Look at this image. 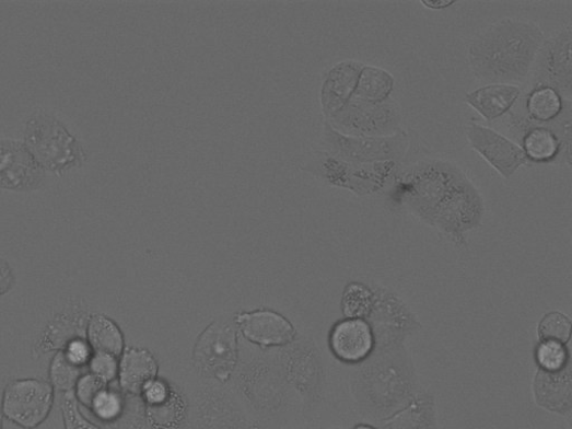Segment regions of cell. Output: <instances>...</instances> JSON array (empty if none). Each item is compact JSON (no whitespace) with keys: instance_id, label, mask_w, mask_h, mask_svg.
<instances>
[{"instance_id":"ffe728a7","label":"cell","mask_w":572,"mask_h":429,"mask_svg":"<svg viewBox=\"0 0 572 429\" xmlns=\"http://www.w3.org/2000/svg\"><path fill=\"white\" fill-rule=\"evenodd\" d=\"M84 373L85 368L74 364L61 350L50 363V385L66 393L72 392Z\"/></svg>"},{"instance_id":"277c9868","label":"cell","mask_w":572,"mask_h":429,"mask_svg":"<svg viewBox=\"0 0 572 429\" xmlns=\"http://www.w3.org/2000/svg\"><path fill=\"white\" fill-rule=\"evenodd\" d=\"M411 144L404 129L388 137H351L335 130L326 123L323 150L354 164H401Z\"/></svg>"},{"instance_id":"6da1fadb","label":"cell","mask_w":572,"mask_h":429,"mask_svg":"<svg viewBox=\"0 0 572 429\" xmlns=\"http://www.w3.org/2000/svg\"><path fill=\"white\" fill-rule=\"evenodd\" d=\"M393 186L411 210L447 231L471 229L481 218L478 187L451 161L435 158L401 165Z\"/></svg>"},{"instance_id":"cb8c5ba5","label":"cell","mask_w":572,"mask_h":429,"mask_svg":"<svg viewBox=\"0 0 572 429\" xmlns=\"http://www.w3.org/2000/svg\"><path fill=\"white\" fill-rule=\"evenodd\" d=\"M87 409L102 420H113L120 414L121 402L118 395L107 387L94 398Z\"/></svg>"},{"instance_id":"f546056e","label":"cell","mask_w":572,"mask_h":429,"mask_svg":"<svg viewBox=\"0 0 572 429\" xmlns=\"http://www.w3.org/2000/svg\"><path fill=\"white\" fill-rule=\"evenodd\" d=\"M15 285V277L10 264L0 258V297L7 294Z\"/></svg>"},{"instance_id":"7c38bea8","label":"cell","mask_w":572,"mask_h":429,"mask_svg":"<svg viewBox=\"0 0 572 429\" xmlns=\"http://www.w3.org/2000/svg\"><path fill=\"white\" fill-rule=\"evenodd\" d=\"M40 176V166L26 148L17 142H0V186L26 189Z\"/></svg>"},{"instance_id":"9c48e42d","label":"cell","mask_w":572,"mask_h":429,"mask_svg":"<svg viewBox=\"0 0 572 429\" xmlns=\"http://www.w3.org/2000/svg\"><path fill=\"white\" fill-rule=\"evenodd\" d=\"M466 138L471 148L504 179L512 176L529 161L522 148L504 134L477 121L466 127Z\"/></svg>"},{"instance_id":"d6a6232c","label":"cell","mask_w":572,"mask_h":429,"mask_svg":"<svg viewBox=\"0 0 572 429\" xmlns=\"http://www.w3.org/2000/svg\"><path fill=\"white\" fill-rule=\"evenodd\" d=\"M3 419H4V417H3L2 413H0V429H3Z\"/></svg>"},{"instance_id":"f1b7e54d","label":"cell","mask_w":572,"mask_h":429,"mask_svg":"<svg viewBox=\"0 0 572 429\" xmlns=\"http://www.w3.org/2000/svg\"><path fill=\"white\" fill-rule=\"evenodd\" d=\"M143 393L147 402L152 406H157L164 403L168 396L167 387L160 382L151 383Z\"/></svg>"},{"instance_id":"8992f818","label":"cell","mask_w":572,"mask_h":429,"mask_svg":"<svg viewBox=\"0 0 572 429\" xmlns=\"http://www.w3.org/2000/svg\"><path fill=\"white\" fill-rule=\"evenodd\" d=\"M26 148L40 167L62 171L79 163L81 149L68 130L56 120L39 117L26 129Z\"/></svg>"},{"instance_id":"52a82bcc","label":"cell","mask_w":572,"mask_h":429,"mask_svg":"<svg viewBox=\"0 0 572 429\" xmlns=\"http://www.w3.org/2000/svg\"><path fill=\"white\" fill-rule=\"evenodd\" d=\"M55 404V387L39 380H16L5 391L2 415L25 429L42 425Z\"/></svg>"},{"instance_id":"7a4b0ae2","label":"cell","mask_w":572,"mask_h":429,"mask_svg":"<svg viewBox=\"0 0 572 429\" xmlns=\"http://www.w3.org/2000/svg\"><path fill=\"white\" fill-rule=\"evenodd\" d=\"M545 40L542 28L535 22L504 18L472 39L467 58L475 78L483 84L523 86L532 76Z\"/></svg>"},{"instance_id":"2e32d148","label":"cell","mask_w":572,"mask_h":429,"mask_svg":"<svg viewBox=\"0 0 572 429\" xmlns=\"http://www.w3.org/2000/svg\"><path fill=\"white\" fill-rule=\"evenodd\" d=\"M157 362L145 350L129 349L125 352L120 367V385L129 394L138 395L154 382Z\"/></svg>"},{"instance_id":"603a6c76","label":"cell","mask_w":572,"mask_h":429,"mask_svg":"<svg viewBox=\"0 0 572 429\" xmlns=\"http://www.w3.org/2000/svg\"><path fill=\"white\" fill-rule=\"evenodd\" d=\"M536 360L544 371L559 372L567 367L569 352L560 343L541 341L536 351Z\"/></svg>"},{"instance_id":"484cf974","label":"cell","mask_w":572,"mask_h":429,"mask_svg":"<svg viewBox=\"0 0 572 429\" xmlns=\"http://www.w3.org/2000/svg\"><path fill=\"white\" fill-rule=\"evenodd\" d=\"M62 413L66 429H100L81 414L78 401L72 392L65 394L62 399Z\"/></svg>"},{"instance_id":"8fae6325","label":"cell","mask_w":572,"mask_h":429,"mask_svg":"<svg viewBox=\"0 0 572 429\" xmlns=\"http://www.w3.org/2000/svg\"><path fill=\"white\" fill-rule=\"evenodd\" d=\"M236 320L244 336L257 345L284 346L295 337L290 322L272 311L243 313L238 314Z\"/></svg>"},{"instance_id":"30bf717a","label":"cell","mask_w":572,"mask_h":429,"mask_svg":"<svg viewBox=\"0 0 572 429\" xmlns=\"http://www.w3.org/2000/svg\"><path fill=\"white\" fill-rule=\"evenodd\" d=\"M363 66L365 65L347 60L327 72L322 88V106L327 121L339 114L353 97Z\"/></svg>"},{"instance_id":"1f68e13d","label":"cell","mask_w":572,"mask_h":429,"mask_svg":"<svg viewBox=\"0 0 572 429\" xmlns=\"http://www.w3.org/2000/svg\"><path fill=\"white\" fill-rule=\"evenodd\" d=\"M354 429H375V428L372 426H369V425H359Z\"/></svg>"},{"instance_id":"83f0119b","label":"cell","mask_w":572,"mask_h":429,"mask_svg":"<svg viewBox=\"0 0 572 429\" xmlns=\"http://www.w3.org/2000/svg\"><path fill=\"white\" fill-rule=\"evenodd\" d=\"M66 356L77 366L86 368L93 355V350L87 341L74 338L62 349Z\"/></svg>"},{"instance_id":"d4e9b609","label":"cell","mask_w":572,"mask_h":429,"mask_svg":"<svg viewBox=\"0 0 572 429\" xmlns=\"http://www.w3.org/2000/svg\"><path fill=\"white\" fill-rule=\"evenodd\" d=\"M87 369L95 378L106 383L114 381L119 372L116 357L95 352L90 359Z\"/></svg>"},{"instance_id":"e0dca14e","label":"cell","mask_w":572,"mask_h":429,"mask_svg":"<svg viewBox=\"0 0 572 429\" xmlns=\"http://www.w3.org/2000/svg\"><path fill=\"white\" fill-rule=\"evenodd\" d=\"M395 88L394 76L380 67L363 66L353 98L380 104L392 98Z\"/></svg>"},{"instance_id":"4fadbf2b","label":"cell","mask_w":572,"mask_h":429,"mask_svg":"<svg viewBox=\"0 0 572 429\" xmlns=\"http://www.w3.org/2000/svg\"><path fill=\"white\" fill-rule=\"evenodd\" d=\"M523 93L524 86L491 83L467 93L464 102L492 125L513 109Z\"/></svg>"},{"instance_id":"44dd1931","label":"cell","mask_w":572,"mask_h":429,"mask_svg":"<svg viewBox=\"0 0 572 429\" xmlns=\"http://www.w3.org/2000/svg\"><path fill=\"white\" fill-rule=\"evenodd\" d=\"M373 306L372 291L361 283H350L341 299V310L348 318H362L367 316Z\"/></svg>"},{"instance_id":"5b68a950","label":"cell","mask_w":572,"mask_h":429,"mask_svg":"<svg viewBox=\"0 0 572 429\" xmlns=\"http://www.w3.org/2000/svg\"><path fill=\"white\" fill-rule=\"evenodd\" d=\"M327 123L346 136L388 137L402 130V114L394 98L373 104L352 97L343 109Z\"/></svg>"},{"instance_id":"3957f363","label":"cell","mask_w":572,"mask_h":429,"mask_svg":"<svg viewBox=\"0 0 572 429\" xmlns=\"http://www.w3.org/2000/svg\"><path fill=\"white\" fill-rule=\"evenodd\" d=\"M401 164H354L325 150L310 161L307 172L325 184L349 190L357 196H374L393 187Z\"/></svg>"},{"instance_id":"5bb4252c","label":"cell","mask_w":572,"mask_h":429,"mask_svg":"<svg viewBox=\"0 0 572 429\" xmlns=\"http://www.w3.org/2000/svg\"><path fill=\"white\" fill-rule=\"evenodd\" d=\"M330 346L340 360L359 362L372 352L374 335L365 320L347 318L334 328Z\"/></svg>"},{"instance_id":"ba28073f","label":"cell","mask_w":572,"mask_h":429,"mask_svg":"<svg viewBox=\"0 0 572 429\" xmlns=\"http://www.w3.org/2000/svg\"><path fill=\"white\" fill-rule=\"evenodd\" d=\"M572 30L565 26L550 38H546L532 72L527 88L549 86L563 98L572 95Z\"/></svg>"},{"instance_id":"4316f807","label":"cell","mask_w":572,"mask_h":429,"mask_svg":"<svg viewBox=\"0 0 572 429\" xmlns=\"http://www.w3.org/2000/svg\"><path fill=\"white\" fill-rule=\"evenodd\" d=\"M108 387V383L95 378L91 372L84 373L75 387V398L86 408L94 398Z\"/></svg>"},{"instance_id":"ac0fdd59","label":"cell","mask_w":572,"mask_h":429,"mask_svg":"<svg viewBox=\"0 0 572 429\" xmlns=\"http://www.w3.org/2000/svg\"><path fill=\"white\" fill-rule=\"evenodd\" d=\"M87 343L95 353L119 357L124 350V337L119 327L107 316L97 314L90 318Z\"/></svg>"},{"instance_id":"d6986e66","label":"cell","mask_w":572,"mask_h":429,"mask_svg":"<svg viewBox=\"0 0 572 429\" xmlns=\"http://www.w3.org/2000/svg\"><path fill=\"white\" fill-rule=\"evenodd\" d=\"M233 331H214L211 328L207 331L202 339H200V346L202 349H211V353L202 355V359L215 356L208 367L219 369L222 367L223 371L227 372V366L233 367L236 358V345Z\"/></svg>"},{"instance_id":"4dcf8cb0","label":"cell","mask_w":572,"mask_h":429,"mask_svg":"<svg viewBox=\"0 0 572 429\" xmlns=\"http://www.w3.org/2000/svg\"><path fill=\"white\" fill-rule=\"evenodd\" d=\"M455 4V2H450V0H439V2H422V5L431 11H445Z\"/></svg>"},{"instance_id":"9a60e30c","label":"cell","mask_w":572,"mask_h":429,"mask_svg":"<svg viewBox=\"0 0 572 429\" xmlns=\"http://www.w3.org/2000/svg\"><path fill=\"white\" fill-rule=\"evenodd\" d=\"M527 120L534 125H552L570 107L572 101L563 98L555 89L540 85L524 88L523 96L516 103Z\"/></svg>"},{"instance_id":"7402d4cb","label":"cell","mask_w":572,"mask_h":429,"mask_svg":"<svg viewBox=\"0 0 572 429\" xmlns=\"http://www.w3.org/2000/svg\"><path fill=\"white\" fill-rule=\"evenodd\" d=\"M539 337L541 341L568 344L571 337V320L561 312L548 313L540 322Z\"/></svg>"}]
</instances>
